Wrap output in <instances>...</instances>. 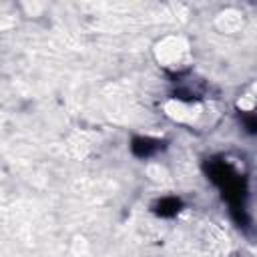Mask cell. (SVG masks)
I'll return each instance as SVG.
<instances>
[{"instance_id":"6da1fadb","label":"cell","mask_w":257,"mask_h":257,"mask_svg":"<svg viewBox=\"0 0 257 257\" xmlns=\"http://www.w3.org/2000/svg\"><path fill=\"white\" fill-rule=\"evenodd\" d=\"M155 56L157 60L165 66V68H185L191 60V50L187 46V42L179 36H167L161 42H157L155 46Z\"/></svg>"},{"instance_id":"7a4b0ae2","label":"cell","mask_w":257,"mask_h":257,"mask_svg":"<svg viewBox=\"0 0 257 257\" xmlns=\"http://www.w3.org/2000/svg\"><path fill=\"white\" fill-rule=\"evenodd\" d=\"M167 114L179 122H193L199 116V106L191 104V102H183V100H171L165 106Z\"/></svg>"}]
</instances>
